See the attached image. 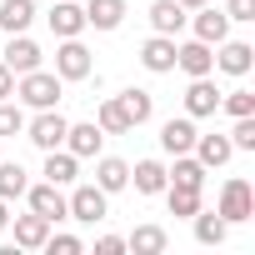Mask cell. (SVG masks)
<instances>
[{
  "label": "cell",
  "instance_id": "1",
  "mask_svg": "<svg viewBox=\"0 0 255 255\" xmlns=\"http://www.w3.org/2000/svg\"><path fill=\"white\" fill-rule=\"evenodd\" d=\"M15 95L25 100V105H35V110H55V100H60V75H50V70H25L20 75V85H15Z\"/></svg>",
  "mask_w": 255,
  "mask_h": 255
},
{
  "label": "cell",
  "instance_id": "2",
  "mask_svg": "<svg viewBox=\"0 0 255 255\" xmlns=\"http://www.w3.org/2000/svg\"><path fill=\"white\" fill-rule=\"evenodd\" d=\"M65 215L70 220H85V225L105 220V190L100 185H75V195L65 200Z\"/></svg>",
  "mask_w": 255,
  "mask_h": 255
},
{
  "label": "cell",
  "instance_id": "3",
  "mask_svg": "<svg viewBox=\"0 0 255 255\" xmlns=\"http://www.w3.org/2000/svg\"><path fill=\"white\" fill-rule=\"evenodd\" d=\"M220 215H225V225H240V220L255 215V195H250L245 180H225V190H220Z\"/></svg>",
  "mask_w": 255,
  "mask_h": 255
},
{
  "label": "cell",
  "instance_id": "4",
  "mask_svg": "<svg viewBox=\"0 0 255 255\" xmlns=\"http://www.w3.org/2000/svg\"><path fill=\"white\" fill-rule=\"evenodd\" d=\"M55 75H60V80H85V75H90V50H85L75 35L55 50Z\"/></svg>",
  "mask_w": 255,
  "mask_h": 255
},
{
  "label": "cell",
  "instance_id": "5",
  "mask_svg": "<svg viewBox=\"0 0 255 255\" xmlns=\"http://www.w3.org/2000/svg\"><path fill=\"white\" fill-rule=\"evenodd\" d=\"M25 130H30V145H40V150H55V145L65 140V115H60V110H40V115L25 125Z\"/></svg>",
  "mask_w": 255,
  "mask_h": 255
},
{
  "label": "cell",
  "instance_id": "6",
  "mask_svg": "<svg viewBox=\"0 0 255 255\" xmlns=\"http://www.w3.org/2000/svg\"><path fill=\"white\" fill-rule=\"evenodd\" d=\"M140 65L155 70V75L175 70V35H150V40L140 45Z\"/></svg>",
  "mask_w": 255,
  "mask_h": 255
},
{
  "label": "cell",
  "instance_id": "7",
  "mask_svg": "<svg viewBox=\"0 0 255 255\" xmlns=\"http://www.w3.org/2000/svg\"><path fill=\"white\" fill-rule=\"evenodd\" d=\"M220 110V90L205 80V75H195L190 80V90H185V115L190 120H200V115H215Z\"/></svg>",
  "mask_w": 255,
  "mask_h": 255
},
{
  "label": "cell",
  "instance_id": "8",
  "mask_svg": "<svg viewBox=\"0 0 255 255\" xmlns=\"http://www.w3.org/2000/svg\"><path fill=\"white\" fill-rule=\"evenodd\" d=\"M25 195H30V210L45 215L50 225L65 220V195H60V185H50V180H45V185H25Z\"/></svg>",
  "mask_w": 255,
  "mask_h": 255
},
{
  "label": "cell",
  "instance_id": "9",
  "mask_svg": "<svg viewBox=\"0 0 255 255\" xmlns=\"http://www.w3.org/2000/svg\"><path fill=\"white\" fill-rule=\"evenodd\" d=\"M195 135H200V130H195V120H190V115H180V120H165V125H160V145H165L170 155H190Z\"/></svg>",
  "mask_w": 255,
  "mask_h": 255
},
{
  "label": "cell",
  "instance_id": "10",
  "mask_svg": "<svg viewBox=\"0 0 255 255\" xmlns=\"http://www.w3.org/2000/svg\"><path fill=\"white\" fill-rule=\"evenodd\" d=\"M100 140H105V130L90 120V125H65V140H60V145H65L75 160H85V155H95V150H100Z\"/></svg>",
  "mask_w": 255,
  "mask_h": 255
},
{
  "label": "cell",
  "instance_id": "11",
  "mask_svg": "<svg viewBox=\"0 0 255 255\" xmlns=\"http://www.w3.org/2000/svg\"><path fill=\"white\" fill-rule=\"evenodd\" d=\"M50 30H55L60 40L80 35V30H85V10L75 5V0H55V5H50Z\"/></svg>",
  "mask_w": 255,
  "mask_h": 255
},
{
  "label": "cell",
  "instance_id": "12",
  "mask_svg": "<svg viewBox=\"0 0 255 255\" xmlns=\"http://www.w3.org/2000/svg\"><path fill=\"white\" fill-rule=\"evenodd\" d=\"M225 35H230V15H225V10H215V5H200V15H195V40L220 45Z\"/></svg>",
  "mask_w": 255,
  "mask_h": 255
},
{
  "label": "cell",
  "instance_id": "13",
  "mask_svg": "<svg viewBox=\"0 0 255 255\" xmlns=\"http://www.w3.org/2000/svg\"><path fill=\"white\" fill-rule=\"evenodd\" d=\"M5 65L15 70V75H25V70H35L40 65V45L20 30V35H10V45H5Z\"/></svg>",
  "mask_w": 255,
  "mask_h": 255
},
{
  "label": "cell",
  "instance_id": "14",
  "mask_svg": "<svg viewBox=\"0 0 255 255\" xmlns=\"http://www.w3.org/2000/svg\"><path fill=\"white\" fill-rule=\"evenodd\" d=\"M175 65L195 80V75H210L215 55H210V45H205V40H190V45H175Z\"/></svg>",
  "mask_w": 255,
  "mask_h": 255
},
{
  "label": "cell",
  "instance_id": "15",
  "mask_svg": "<svg viewBox=\"0 0 255 255\" xmlns=\"http://www.w3.org/2000/svg\"><path fill=\"white\" fill-rule=\"evenodd\" d=\"M215 65H220L225 75H245V70L255 65V50H250L245 40H220V55H215Z\"/></svg>",
  "mask_w": 255,
  "mask_h": 255
},
{
  "label": "cell",
  "instance_id": "16",
  "mask_svg": "<svg viewBox=\"0 0 255 255\" xmlns=\"http://www.w3.org/2000/svg\"><path fill=\"white\" fill-rule=\"evenodd\" d=\"M190 150H195V160H200L205 170H210V165H225V160L235 155L230 135H195V145H190Z\"/></svg>",
  "mask_w": 255,
  "mask_h": 255
},
{
  "label": "cell",
  "instance_id": "17",
  "mask_svg": "<svg viewBox=\"0 0 255 255\" xmlns=\"http://www.w3.org/2000/svg\"><path fill=\"white\" fill-rule=\"evenodd\" d=\"M45 240H50V220H45V215L30 210V215L15 220V245H20V250H40Z\"/></svg>",
  "mask_w": 255,
  "mask_h": 255
},
{
  "label": "cell",
  "instance_id": "18",
  "mask_svg": "<svg viewBox=\"0 0 255 255\" xmlns=\"http://www.w3.org/2000/svg\"><path fill=\"white\" fill-rule=\"evenodd\" d=\"M115 100H120L125 120H130V130H135V125H145V120L155 115V95H150V90H125V95H115Z\"/></svg>",
  "mask_w": 255,
  "mask_h": 255
},
{
  "label": "cell",
  "instance_id": "19",
  "mask_svg": "<svg viewBox=\"0 0 255 255\" xmlns=\"http://www.w3.org/2000/svg\"><path fill=\"white\" fill-rule=\"evenodd\" d=\"M125 20V0H90L85 5V25H95V30H115Z\"/></svg>",
  "mask_w": 255,
  "mask_h": 255
},
{
  "label": "cell",
  "instance_id": "20",
  "mask_svg": "<svg viewBox=\"0 0 255 255\" xmlns=\"http://www.w3.org/2000/svg\"><path fill=\"white\" fill-rule=\"evenodd\" d=\"M150 25H155V35H175L185 25V5L180 0H155L150 5Z\"/></svg>",
  "mask_w": 255,
  "mask_h": 255
},
{
  "label": "cell",
  "instance_id": "21",
  "mask_svg": "<svg viewBox=\"0 0 255 255\" xmlns=\"http://www.w3.org/2000/svg\"><path fill=\"white\" fill-rule=\"evenodd\" d=\"M75 170H80V160H75L70 150H60V145H55V150H45V180H50V185H70V180H75Z\"/></svg>",
  "mask_w": 255,
  "mask_h": 255
},
{
  "label": "cell",
  "instance_id": "22",
  "mask_svg": "<svg viewBox=\"0 0 255 255\" xmlns=\"http://www.w3.org/2000/svg\"><path fill=\"white\" fill-rule=\"evenodd\" d=\"M95 185L110 195V190H125V185H130V165H125V160H115V155H105L100 165H95Z\"/></svg>",
  "mask_w": 255,
  "mask_h": 255
},
{
  "label": "cell",
  "instance_id": "23",
  "mask_svg": "<svg viewBox=\"0 0 255 255\" xmlns=\"http://www.w3.org/2000/svg\"><path fill=\"white\" fill-rule=\"evenodd\" d=\"M165 185H190V190H200V185H205V165L190 160V155H175V170H165Z\"/></svg>",
  "mask_w": 255,
  "mask_h": 255
},
{
  "label": "cell",
  "instance_id": "24",
  "mask_svg": "<svg viewBox=\"0 0 255 255\" xmlns=\"http://www.w3.org/2000/svg\"><path fill=\"white\" fill-rule=\"evenodd\" d=\"M30 20H35V5H30V0H5V5H0V30L20 35Z\"/></svg>",
  "mask_w": 255,
  "mask_h": 255
},
{
  "label": "cell",
  "instance_id": "25",
  "mask_svg": "<svg viewBox=\"0 0 255 255\" xmlns=\"http://www.w3.org/2000/svg\"><path fill=\"white\" fill-rule=\"evenodd\" d=\"M190 220H195V240H200V245H220V240H225V230H230L220 210H210V215H200V210H195Z\"/></svg>",
  "mask_w": 255,
  "mask_h": 255
},
{
  "label": "cell",
  "instance_id": "26",
  "mask_svg": "<svg viewBox=\"0 0 255 255\" xmlns=\"http://www.w3.org/2000/svg\"><path fill=\"white\" fill-rule=\"evenodd\" d=\"M125 250H135V255H160V250H165V230H160V225H140L130 240H125Z\"/></svg>",
  "mask_w": 255,
  "mask_h": 255
},
{
  "label": "cell",
  "instance_id": "27",
  "mask_svg": "<svg viewBox=\"0 0 255 255\" xmlns=\"http://www.w3.org/2000/svg\"><path fill=\"white\" fill-rule=\"evenodd\" d=\"M135 190L140 195H160L165 190V165L160 160H140L135 165Z\"/></svg>",
  "mask_w": 255,
  "mask_h": 255
},
{
  "label": "cell",
  "instance_id": "28",
  "mask_svg": "<svg viewBox=\"0 0 255 255\" xmlns=\"http://www.w3.org/2000/svg\"><path fill=\"white\" fill-rule=\"evenodd\" d=\"M165 195H170V215H180V220H190L200 210V190H190V185H165Z\"/></svg>",
  "mask_w": 255,
  "mask_h": 255
},
{
  "label": "cell",
  "instance_id": "29",
  "mask_svg": "<svg viewBox=\"0 0 255 255\" xmlns=\"http://www.w3.org/2000/svg\"><path fill=\"white\" fill-rule=\"evenodd\" d=\"M95 125H100L105 135H125V130H130V120H125L120 100H105V105H100V120H95Z\"/></svg>",
  "mask_w": 255,
  "mask_h": 255
},
{
  "label": "cell",
  "instance_id": "30",
  "mask_svg": "<svg viewBox=\"0 0 255 255\" xmlns=\"http://www.w3.org/2000/svg\"><path fill=\"white\" fill-rule=\"evenodd\" d=\"M25 170H20V160L15 165H0V200H15V195H25Z\"/></svg>",
  "mask_w": 255,
  "mask_h": 255
},
{
  "label": "cell",
  "instance_id": "31",
  "mask_svg": "<svg viewBox=\"0 0 255 255\" xmlns=\"http://www.w3.org/2000/svg\"><path fill=\"white\" fill-rule=\"evenodd\" d=\"M230 145H235V150H255V115H235Z\"/></svg>",
  "mask_w": 255,
  "mask_h": 255
},
{
  "label": "cell",
  "instance_id": "32",
  "mask_svg": "<svg viewBox=\"0 0 255 255\" xmlns=\"http://www.w3.org/2000/svg\"><path fill=\"white\" fill-rule=\"evenodd\" d=\"M20 130H25L20 105H5V100H0V135H20Z\"/></svg>",
  "mask_w": 255,
  "mask_h": 255
},
{
  "label": "cell",
  "instance_id": "33",
  "mask_svg": "<svg viewBox=\"0 0 255 255\" xmlns=\"http://www.w3.org/2000/svg\"><path fill=\"white\" fill-rule=\"evenodd\" d=\"M220 105H225L230 115H255V95H250V90H230V95H220Z\"/></svg>",
  "mask_w": 255,
  "mask_h": 255
},
{
  "label": "cell",
  "instance_id": "34",
  "mask_svg": "<svg viewBox=\"0 0 255 255\" xmlns=\"http://www.w3.org/2000/svg\"><path fill=\"white\" fill-rule=\"evenodd\" d=\"M45 245H50V255H80V240L75 235H50Z\"/></svg>",
  "mask_w": 255,
  "mask_h": 255
},
{
  "label": "cell",
  "instance_id": "35",
  "mask_svg": "<svg viewBox=\"0 0 255 255\" xmlns=\"http://www.w3.org/2000/svg\"><path fill=\"white\" fill-rule=\"evenodd\" d=\"M225 15H230V20H255V0H230Z\"/></svg>",
  "mask_w": 255,
  "mask_h": 255
},
{
  "label": "cell",
  "instance_id": "36",
  "mask_svg": "<svg viewBox=\"0 0 255 255\" xmlns=\"http://www.w3.org/2000/svg\"><path fill=\"white\" fill-rule=\"evenodd\" d=\"M10 95H15V70L0 60V100H10Z\"/></svg>",
  "mask_w": 255,
  "mask_h": 255
},
{
  "label": "cell",
  "instance_id": "37",
  "mask_svg": "<svg viewBox=\"0 0 255 255\" xmlns=\"http://www.w3.org/2000/svg\"><path fill=\"white\" fill-rule=\"evenodd\" d=\"M95 250H100V255H120V250H125V240H120V235H100V240H95Z\"/></svg>",
  "mask_w": 255,
  "mask_h": 255
},
{
  "label": "cell",
  "instance_id": "38",
  "mask_svg": "<svg viewBox=\"0 0 255 255\" xmlns=\"http://www.w3.org/2000/svg\"><path fill=\"white\" fill-rule=\"evenodd\" d=\"M10 225V210H5V200H0V230H5Z\"/></svg>",
  "mask_w": 255,
  "mask_h": 255
},
{
  "label": "cell",
  "instance_id": "39",
  "mask_svg": "<svg viewBox=\"0 0 255 255\" xmlns=\"http://www.w3.org/2000/svg\"><path fill=\"white\" fill-rule=\"evenodd\" d=\"M180 5H185V10H200V5H210V0H180Z\"/></svg>",
  "mask_w": 255,
  "mask_h": 255
}]
</instances>
